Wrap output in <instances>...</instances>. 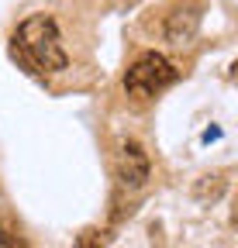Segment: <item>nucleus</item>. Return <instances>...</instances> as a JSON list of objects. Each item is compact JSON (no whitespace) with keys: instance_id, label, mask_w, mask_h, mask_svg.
Segmentation results:
<instances>
[{"instance_id":"1","label":"nucleus","mask_w":238,"mask_h":248,"mask_svg":"<svg viewBox=\"0 0 238 248\" xmlns=\"http://www.w3.org/2000/svg\"><path fill=\"white\" fill-rule=\"evenodd\" d=\"M11 52L21 66H28L38 76L63 73L69 66V55L63 48V38H59V24L48 14H32L28 21L17 24L11 38Z\"/></svg>"},{"instance_id":"4","label":"nucleus","mask_w":238,"mask_h":248,"mask_svg":"<svg viewBox=\"0 0 238 248\" xmlns=\"http://www.w3.org/2000/svg\"><path fill=\"white\" fill-rule=\"evenodd\" d=\"M197 24H200V14H197V7H187V11H173L169 17H166V38L173 42V45H183V42H190L193 35H197Z\"/></svg>"},{"instance_id":"7","label":"nucleus","mask_w":238,"mask_h":248,"mask_svg":"<svg viewBox=\"0 0 238 248\" xmlns=\"http://www.w3.org/2000/svg\"><path fill=\"white\" fill-rule=\"evenodd\" d=\"M214 138H221V131H218V128H207V131H204V141H214Z\"/></svg>"},{"instance_id":"5","label":"nucleus","mask_w":238,"mask_h":248,"mask_svg":"<svg viewBox=\"0 0 238 248\" xmlns=\"http://www.w3.org/2000/svg\"><path fill=\"white\" fill-rule=\"evenodd\" d=\"M107 245H111V231L107 228H83L76 234L73 248H107Z\"/></svg>"},{"instance_id":"3","label":"nucleus","mask_w":238,"mask_h":248,"mask_svg":"<svg viewBox=\"0 0 238 248\" xmlns=\"http://www.w3.org/2000/svg\"><path fill=\"white\" fill-rule=\"evenodd\" d=\"M152 176V162L138 141H121V152H117V183L125 190H138V186L148 183Z\"/></svg>"},{"instance_id":"2","label":"nucleus","mask_w":238,"mask_h":248,"mask_svg":"<svg viewBox=\"0 0 238 248\" xmlns=\"http://www.w3.org/2000/svg\"><path fill=\"white\" fill-rule=\"evenodd\" d=\"M176 66L159 55V52H142L135 62H131V69L125 73V90L135 93V97H156L159 90H166L169 83H176Z\"/></svg>"},{"instance_id":"6","label":"nucleus","mask_w":238,"mask_h":248,"mask_svg":"<svg viewBox=\"0 0 238 248\" xmlns=\"http://www.w3.org/2000/svg\"><path fill=\"white\" fill-rule=\"evenodd\" d=\"M0 248H28V241H24V238H17L4 221H0Z\"/></svg>"}]
</instances>
